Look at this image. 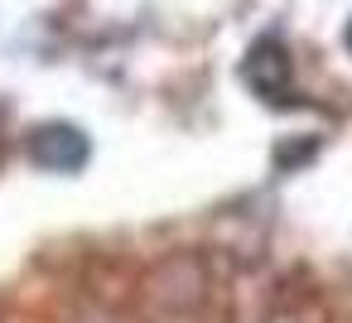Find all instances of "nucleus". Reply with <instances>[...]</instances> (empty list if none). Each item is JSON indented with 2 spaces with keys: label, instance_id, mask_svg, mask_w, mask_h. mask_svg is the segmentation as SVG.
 <instances>
[{
  "label": "nucleus",
  "instance_id": "39448f33",
  "mask_svg": "<svg viewBox=\"0 0 352 323\" xmlns=\"http://www.w3.org/2000/svg\"><path fill=\"white\" fill-rule=\"evenodd\" d=\"M342 44H347V54H352V20H347V30H342Z\"/></svg>",
  "mask_w": 352,
  "mask_h": 323
},
{
  "label": "nucleus",
  "instance_id": "f257e3e1",
  "mask_svg": "<svg viewBox=\"0 0 352 323\" xmlns=\"http://www.w3.org/2000/svg\"><path fill=\"white\" fill-rule=\"evenodd\" d=\"M241 82H246V92L256 97V102H265V107H299V87H294V58H289V49H285V39L280 34H261L251 49H246V58H241Z\"/></svg>",
  "mask_w": 352,
  "mask_h": 323
},
{
  "label": "nucleus",
  "instance_id": "20e7f679",
  "mask_svg": "<svg viewBox=\"0 0 352 323\" xmlns=\"http://www.w3.org/2000/svg\"><path fill=\"white\" fill-rule=\"evenodd\" d=\"M78 323H131V318H121V313H111V309H82Z\"/></svg>",
  "mask_w": 352,
  "mask_h": 323
},
{
  "label": "nucleus",
  "instance_id": "7ed1b4c3",
  "mask_svg": "<svg viewBox=\"0 0 352 323\" xmlns=\"http://www.w3.org/2000/svg\"><path fill=\"white\" fill-rule=\"evenodd\" d=\"M261 323H323V309L314 299H285L280 309H270Z\"/></svg>",
  "mask_w": 352,
  "mask_h": 323
},
{
  "label": "nucleus",
  "instance_id": "f03ea898",
  "mask_svg": "<svg viewBox=\"0 0 352 323\" xmlns=\"http://www.w3.org/2000/svg\"><path fill=\"white\" fill-rule=\"evenodd\" d=\"M30 159L49 174H78L92 159V140H87V131H78L68 121H49V126L30 131Z\"/></svg>",
  "mask_w": 352,
  "mask_h": 323
}]
</instances>
